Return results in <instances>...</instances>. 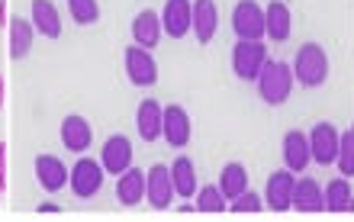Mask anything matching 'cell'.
Returning a JSON list of instances; mask_svg holds the SVG:
<instances>
[{"label": "cell", "mask_w": 354, "mask_h": 222, "mask_svg": "<svg viewBox=\"0 0 354 222\" xmlns=\"http://www.w3.org/2000/svg\"><path fill=\"white\" fill-rule=\"evenodd\" d=\"M254 84H258V97L268 107H280V103L290 100V93L297 87V74H293V65H287V62H268Z\"/></svg>", "instance_id": "1"}, {"label": "cell", "mask_w": 354, "mask_h": 222, "mask_svg": "<svg viewBox=\"0 0 354 222\" xmlns=\"http://www.w3.org/2000/svg\"><path fill=\"white\" fill-rule=\"evenodd\" d=\"M293 74H297L299 87H322L328 81V55L319 42H306L299 46L297 58H293Z\"/></svg>", "instance_id": "2"}, {"label": "cell", "mask_w": 354, "mask_h": 222, "mask_svg": "<svg viewBox=\"0 0 354 222\" xmlns=\"http://www.w3.org/2000/svg\"><path fill=\"white\" fill-rule=\"evenodd\" d=\"M268 46L261 39H239L232 48V71L239 81H258V74L268 65Z\"/></svg>", "instance_id": "3"}, {"label": "cell", "mask_w": 354, "mask_h": 222, "mask_svg": "<svg viewBox=\"0 0 354 222\" xmlns=\"http://www.w3.org/2000/svg\"><path fill=\"white\" fill-rule=\"evenodd\" d=\"M103 165L100 161H93V158H77L75 167H71V177H68V184H71V194L77 200H91V196L100 194L103 187Z\"/></svg>", "instance_id": "4"}, {"label": "cell", "mask_w": 354, "mask_h": 222, "mask_svg": "<svg viewBox=\"0 0 354 222\" xmlns=\"http://www.w3.org/2000/svg\"><path fill=\"white\" fill-rule=\"evenodd\" d=\"M122 62H126V74L136 87H155L158 84V62L151 58V48H142L132 42L126 52H122Z\"/></svg>", "instance_id": "5"}, {"label": "cell", "mask_w": 354, "mask_h": 222, "mask_svg": "<svg viewBox=\"0 0 354 222\" xmlns=\"http://www.w3.org/2000/svg\"><path fill=\"white\" fill-rule=\"evenodd\" d=\"M232 29L239 39H268L264 7L258 0H239L232 10Z\"/></svg>", "instance_id": "6"}, {"label": "cell", "mask_w": 354, "mask_h": 222, "mask_svg": "<svg viewBox=\"0 0 354 222\" xmlns=\"http://www.w3.org/2000/svg\"><path fill=\"white\" fill-rule=\"evenodd\" d=\"M293 187H297V174L290 167H280L268 177V187H264V203L274 210V213H287L293 210Z\"/></svg>", "instance_id": "7"}, {"label": "cell", "mask_w": 354, "mask_h": 222, "mask_svg": "<svg viewBox=\"0 0 354 222\" xmlns=\"http://www.w3.org/2000/svg\"><path fill=\"white\" fill-rule=\"evenodd\" d=\"M177 196L174 181H171L168 165H151L145 174V200L151 203V210H168L171 200Z\"/></svg>", "instance_id": "8"}, {"label": "cell", "mask_w": 354, "mask_h": 222, "mask_svg": "<svg viewBox=\"0 0 354 222\" xmlns=\"http://www.w3.org/2000/svg\"><path fill=\"white\" fill-rule=\"evenodd\" d=\"M161 26L171 39H184L187 33H194V0H165Z\"/></svg>", "instance_id": "9"}, {"label": "cell", "mask_w": 354, "mask_h": 222, "mask_svg": "<svg viewBox=\"0 0 354 222\" xmlns=\"http://www.w3.org/2000/svg\"><path fill=\"white\" fill-rule=\"evenodd\" d=\"M338 142H342V132L332 126V122H316L313 132H309V148H313V161L316 165H335L338 161Z\"/></svg>", "instance_id": "10"}, {"label": "cell", "mask_w": 354, "mask_h": 222, "mask_svg": "<svg viewBox=\"0 0 354 222\" xmlns=\"http://www.w3.org/2000/svg\"><path fill=\"white\" fill-rule=\"evenodd\" d=\"M190 136H194V126H190V113H187L184 107H177V103L165 107V122H161V139L168 142L171 148H187Z\"/></svg>", "instance_id": "11"}, {"label": "cell", "mask_w": 354, "mask_h": 222, "mask_svg": "<svg viewBox=\"0 0 354 222\" xmlns=\"http://www.w3.org/2000/svg\"><path fill=\"white\" fill-rule=\"evenodd\" d=\"M100 165H103V171L113 177H120L122 171H129L132 167V142L126 139V136H110L100 148Z\"/></svg>", "instance_id": "12"}, {"label": "cell", "mask_w": 354, "mask_h": 222, "mask_svg": "<svg viewBox=\"0 0 354 222\" xmlns=\"http://www.w3.org/2000/svg\"><path fill=\"white\" fill-rule=\"evenodd\" d=\"M313 161V148H309V136L299 129H290L283 136V167H290L293 174H303Z\"/></svg>", "instance_id": "13"}, {"label": "cell", "mask_w": 354, "mask_h": 222, "mask_svg": "<svg viewBox=\"0 0 354 222\" xmlns=\"http://www.w3.org/2000/svg\"><path fill=\"white\" fill-rule=\"evenodd\" d=\"M264 29H268V39L274 46L287 42L290 33H293V17H290V7L283 0H270L264 7Z\"/></svg>", "instance_id": "14"}, {"label": "cell", "mask_w": 354, "mask_h": 222, "mask_svg": "<svg viewBox=\"0 0 354 222\" xmlns=\"http://www.w3.org/2000/svg\"><path fill=\"white\" fill-rule=\"evenodd\" d=\"M68 177H71V171L65 167L62 158H55V155H39L36 158V181L42 184V190L58 194V190L68 184Z\"/></svg>", "instance_id": "15"}, {"label": "cell", "mask_w": 354, "mask_h": 222, "mask_svg": "<svg viewBox=\"0 0 354 222\" xmlns=\"http://www.w3.org/2000/svg\"><path fill=\"white\" fill-rule=\"evenodd\" d=\"M165 36V26H161V13L155 10H142L132 19V42L142 48H155Z\"/></svg>", "instance_id": "16"}, {"label": "cell", "mask_w": 354, "mask_h": 222, "mask_svg": "<svg viewBox=\"0 0 354 222\" xmlns=\"http://www.w3.org/2000/svg\"><path fill=\"white\" fill-rule=\"evenodd\" d=\"M91 142H93V129L84 116L75 113V116H65V120H62V145H65L68 151L84 155L87 148H91Z\"/></svg>", "instance_id": "17"}, {"label": "cell", "mask_w": 354, "mask_h": 222, "mask_svg": "<svg viewBox=\"0 0 354 222\" xmlns=\"http://www.w3.org/2000/svg\"><path fill=\"white\" fill-rule=\"evenodd\" d=\"M293 210H299V213H322V210H326V190L319 187V181H313V177H297Z\"/></svg>", "instance_id": "18"}, {"label": "cell", "mask_w": 354, "mask_h": 222, "mask_svg": "<svg viewBox=\"0 0 354 222\" xmlns=\"http://www.w3.org/2000/svg\"><path fill=\"white\" fill-rule=\"evenodd\" d=\"M161 122H165V107L158 100H142L136 110V129H139L142 142H155L161 139Z\"/></svg>", "instance_id": "19"}, {"label": "cell", "mask_w": 354, "mask_h": 222, "mask_svg": "<svg viewBox=\"0 0 354 222\" xmlns=\"http://www.w3.org/2000/svg\"><path fill=\"white\" fill-rule=\"evenodd\" d=\"M32 39H36V26H32V19H10L7 23V52L13 62L29 55V48H32Z\"/></svg>", "instance_id": "20"}, {"label": "cell", "mask_w": 354, "mask_h": 222, "mask_svg": "<svg viewBox=\"0 0 354 222\" xmlns=\"http://www.w3.org/2000/svg\"><path fill=\"white\" fill-rule=\"evenodd\" d=\"M29 19H32V26H36L39 36H46V39L62 36V13H58V7L52 0H32Z\"/></svg>", "instance_id": "21"}, {"label": "cell", "mask_w": 354, "mask_h": 222, "mask_svg": "<svg viewBox=\"0 0 354 222\" xmlns=\"http://www.w3.org/2000/svg\"><path fill=\"white\" fill-rule=\"evenodd\" d=\"M219 29V10L213 0H194V36L200 46H209Z\"/></svg>", "instance_id": "22"}, {"label": "cell", "mask_w": 354, "mask_h": 222, "mask_svg": "<svg viewBox=\"0 0 354 222\" xmlns=\"http://www.w3.org/2000/svg\"><path fill=\"white\" fill-rule=\"evenodd\" d=\"M326 213H354V190L351 177H335L326 187Z\"/></svg>", "instance_id": "23"}, {"label": "cell", "mask_w": 354, "mask_h": 222, "mask_svg": "<svg viewBox=\"0 0 354 222\" xmlns=\"http://www.w3.org/2000/svg\"><path fill=\"white\" fill-rule=\"evenodd\" d=\"M116 181H120V184H116V200H120L122 206H139L142 200H145V174H142V171L129 167V171H122Z\"/></svg>", "instance_id": "24"}, {"label": "cell", "mask_w": 354, "mask_h": 222, "mask_svg": "<svg viewBox=\"0 0 354 222\" xmlns=\"http://www.w3.org/2000/svg\"><path fill=\"white\" fill-rule=\"evenodd\" d=\"M171 181H174V190L180 200H190V196L196 194V167L187 155L174 158V165H171Z\"/></svg>", "instance_id": "25"}, {"label": "cell", "mask_w": 354, "mask_h": 222, "mask_svg": "<svg viewBox=\"0 0 354 222\" xmlns=\"http://www.w3.org/2000/svg\"><path fill=\"white\" fill-rule=\"evenodd\" d=\"M219 190L225 194L229 203H232L239 194H245V190H248V171H245V165H239V161L225 165L223 171H219Z\"/></svg>", "instance_id": "26"}, {"label": "cell", "mask_w": 354, "mask_h": 222, "mask_svg": "<svg viewBox=\"0 0 354 222\" xmlns=\"http://www.w3.org/2000/svg\"><path fill=\"white\" fill-rule=\"evenodd\" d=\"M196 210L200 213H223V210H229V200L219 190V184H206L196 190Z\"/></svg>", "instance_id": "27"}, {"label": "cell", "mask_w": 354, "mask_h": 222, "mask_svg": "<svg viewBox=\"0 0 354 222\" xmlns=\"http://www.w3.org/2000/svg\"><path fill=\"white\" fill-rule=\"evenodd\" d=\"M68 13L77 26H93L100 19V3L97 0H68Z\"/></svg>", "instance_id": "28"}, {"label": "cell", "mask_w": 354, "mask_h": 222, "mask_svg": "<svg viewBox=\"0 0 354 222\" xmlns=\"http://www.w3.org/2000/svg\"><path fill=\"white\" fill-rule=\"evenodd\" d=\"M338 171L345 177H351L354 181V126L351 129L342 132V142H338Z\"/></svg>", "instance_id": "29"}, {"label": "cell", "mask_w": 354, "mask_h": 222, "mask_svg": "<svg viewBox=\"0 0 354 222\" xmlns=\"http://www.w3.org/2000/svg\"><path fill=\"white\" fill-rule=\"evenodd\" d=\"M264 206V196H258L254 190H245V194H239L229 203V213H261Z\"/></svg>", "instance_id": "30"}, {"label": "cell", "mask_w": 354, "mask_h": 222, "mask_svg": "<svg viewBox=\"0 0 354 222\" xmlns=\"http://www.w3.org/2000/svg\"><path fill=\"white\" fill-rule=\"evenodd\" d=\"M0 187H7V142H0Z\"/></svg>", "instance_id": "31"}, {"label": "cell", "mask_w": 354, "mask_h": 222, "mask_svg": "<svg viewBox=\"0 0 354 222\" xmlns=\"http://www.w3.org/2000/svg\"><path fill=\"white\" fill-rule=\"evenodd\" d=\"M39 213H58L55 203H39Z\"/></svg>", "instance_id": "32"}, {"label": "cell", "mask_w": 354, "mask_h": 222, "mask_svg": "<svg viewBox=\"0 0 354 222\" xmlns=\"http://www.w3.org/2000/svg\"><path fill=\"white\" fill-rule=\"evenodd\" d=\"M0 110H3V74H0Z\"/></svg>", "instance_id": "33"}, {"label": "cell", "mask_w": 354, "mask_h": 222, "mask_svg": "<svg viewBox=\"0 0 354 222\" xmlns=\"http://www.w3.org/2000/svg\"><path fill=\"white\" fill-rule=\"evenodd\" d=\"M0 194H3V187H0Z\"/></svg>", "instance_id": "34"}]
</instances>
